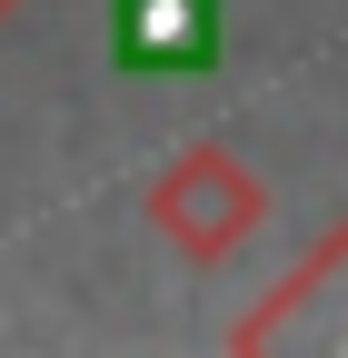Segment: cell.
Listing matches in <instances>:
<instances>
[{"label": "cell", "mask_w": 348, "mask_h": 358, "mask_svg": "<svg viewBox=\"0 0 348 358\" xmlns=\"http://www.w3.org/2000/svg\"><path fill=\"white\" fill-rule=\"evenodd\" d=\"M119 50L129 60H199L209 50V0H119Z\"/></svg>", "instance_id": "obj_3"}, {"label": "cell", "mask_w": 348, "mask_h": 358, "mask_svg": "<svg viewBox=\"0 0 348 358\" xmlns=\"http://www.w3.org/2000/svg\"><path fill=\"white\" fill-rule=\"evenodd\" d=\"M20 10H30V0H0V20H20Z\"/></svg>", "instance_id": "obj_4"}, {"label": "cell", "mask_w": 348, "mask_h": 358, "mask_svg": "<svg viewBox=\"0 0 348 358\" xmlns=\"http://www.w3.org/2000/svg\"><path fill=\"white\" fill-rule=\"evenodd\" d=\"M259 219H269V179H259L229 140L169 150V169L150 179V229L180 249L189 268H229L259 239Z\"/></svg>", "instance_id": "obj_1"}, {"label": "cell", "mask_w": 348, "mask_h": 358, "mask_svg": "<svg viewBox=\"0 0 348 358\" xmlns=\"http://www.w3.org/2000/svg\"><path fill=\"white\" fill-rule=\"evenodd\" d=\"M229 358H348V219L259 289L249 319H229Z\"/></svg>", "instance_id": "obj_2"}]
</instances>
